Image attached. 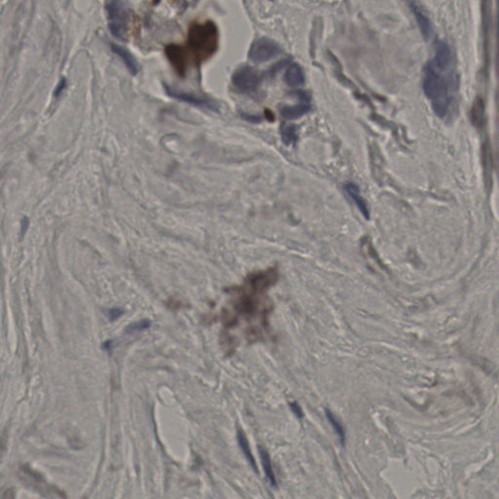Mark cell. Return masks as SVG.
I'll use <instances>...</instances> for the list:
<instances>
[{
    "mask_svg": "<svg viewBox=\"0 0 499 499\" xmlns=\"http://www.w3.org/2000/svg\"><path fill=\"white\" fill-rule=\"evenodd\" d=\"M261 80V73L249 65L240 66L232 75L233 85L241 92L247 94L257 92Z\"/></svg>",
    "mask_w": 499,
    "mask_h": 499,
    "instance_id": "4",
    "label": "cell"
},
{
    "mask_svg": "<svg viewBox=\"0 0 499 499\" xmlns=\"http://www.w3.org/2000/svg\"><path fill=\"white\" fill-rule=\"evenodd\" d=\"M291 408H292L293 412H294V413H295L298 417H299V418H301V417H302V411H301V409L299 408V406L297 403H292V404H291Z\"/></svg>",
    "mask_w": 499,
    "mask_h": 499,
    "instance_id": "20",
    "label": "cell"
},
{
    "mask_svg": "<svg viewBox=\"0 0 499 499\" xmlns=\"http://www.w3.org/2000/svg\"><path fill=\"white\" fill-rule=\"evenodd\" d=\"M458 80L455 65H443L433 60L428 61L423 71V91L430 100L437 116L445 118L455 102Z\"/></svg>",
    "mask_w": 499,
    "mask_h": 499,
    "instance_id": "1",
    "label": "cell"
},
{
    "mask_svg": "<svg viewBox=\"0 0 499 499\" xmlns=\"http://www.w3.org/2000/svg\"><path fill=\"white\" fill-rule=\"evenodd\" d=\"M237 439H238V443H239V446L245 456V458L247 459V460L250 462V464L252 465V467L258 472V466H257V463H256V460H255V458L253 457V454L251 452V448H250V445H249V442L246 438V435L245 433L242 431V430H239L238 431V434H237Z\"/></svg>",
    "mask_w": 499,
    "mask_h": 499,
    "instance_id": "13",
    "label": "cell"
},
{
    "mask_svg": "<svg viewBox=\"0 0 499 499\" xmlns=\"http://www.w3.org/2000/svg\"><path fill=\"white\" fill-rule=\"evenodd\" d=\"M125 313V311L119 307H115V308H111L109 311H108V319L109 321L113 322V321H116L117 319H119L120 317H122V315Z\"/></svg>",
    "mask_w": 499,
    "mask_h": 499,
    "instance_id": "18",
    "label": "cell"
},
{
    "mask_svg": "<svg viewBox=\"0 0 499 499\" xmlns=\"http://www.w3.org/2000/svg\"><path fill=\"white\" fill-rule=\"evenodd\" d=\"M22 222H23V221H22ZM27 226H28V222H27V221H24V222L22 223V227H21V232H22V233H24V232L26 231Z\"/></svg>",
    "mask_w": 499,
    "mask_h": 499,
    "instance_id": "21",
    "label": "cell"
},
{
    "mask_svg": "<svg viewBox=\"0 0 499 499\" xmlns=\"http://www.w3.org/2000/svg\"><path fill=\"white\" fill-rule=\"evenodd\" d=\"M188 45L198 61L212 56L218 46V30L211 22L194 23L189 29Z\"/></svg>",
    "mask_w": 499,
    "mask_h": 499,
    "instance_id": "2",
    "label": "cell"
},
{
    "mask_svg": "<svg viewBox=\"0 0 499 499\" xmlns=\"http://www.w3.org/2000/svg\"><path fill=\"white\" fill-rule=\"evenodd\" d=\"M410 7L415 14V17L417 19V21L419 23V26L420 28V31L423 35V37L428 40L431 38L433 34V24L427 16V14L424 12L422 7L417 3V2H411Z\"/></svg>",
    "mask_w": 499,
    "mask_h": 499,
    "instance_id": "7",
    "label": "cell"
},
{
    "mask_svg": "<svg viewBox=\"0 0 499 499\" xmlns=\"http://www.w3.org/2000/svg\"><path fill=\"white\" fill-rule=\"evenodd\" d=\"M284 79L286 84L293 88H297L303 85L305 82V75L302 67L298 63H292L287 68Z\"/></svg>",
    "mask_w": 499,
    "mask_h": 499,
    "instance_id": "10",
    "label": "cell"
},
{
    "mask_svg": "<svg viewBox=\"0 0 499 499\" xmlns=\"http://www.w3.org/2000/svg\"><path fill=\"white\" fill-rule=\"evenodd\" d=\"M151 326V322L149 320H140L139 322L133 323L130 326L127 327V333H136V332H141L146 329H148Z\"/></svg>",
    "mask_w": 499,
    "mask_h": 499,
    "instance_id": "17",
    "label": "cell"
},
{
    "mask_svg": "<svg viewBox=\"0 0 499 499\" xmlns=\"http://www.w3.org/2000/svg\"><path fill=\"white\" fill-rule=\"evenodd\" d=\"M281 53L282 49L275 41L262 37L253 42L249 51V59L254 62L261 63L273 60Z\"/></svg>",
    "mask_w": 499,
    "mask_h": 499,
    "instance_id": "5",
    "label": "cell"
},
{
    "mask_svg": "<svg viewBox=\"0 0 499 499\" xmlns=\"http://www.w3.org/2000/svg\"><path fill=\"white\" fill-rule=\"evenodd\" d=\"M241 117L245 120H247L248 122H251V123H254V124H258L261 121V118L259 116H257V115H252V114H248V113H244V112H241Z\"/></svg>",
    "mask_w": 499,
    "mask_h": 499,
    "instance_id": "19",
    "label": "cell"
},
{
    "mask_svg": "<svg viewBox=\"0 0 499 499\" xmlns=\"http://www.w3.org/2000/svg\"><path fill=\"white\" fill-rule=\"evenodd\" d=\"M344 189H345L346 193L348 194V196L355 203L357 208L360 210L362 215L367 220H369L370 219V210H369L366 200L364 199V197L361 194V191H360V188L358 187V185H356L355 183H352V182H348L344 185Z\"/></svg>",
    "mask_w": 499,
    "mask_h": 499,
    "instance_id": "9",
    "label": "cell"
},
{
    "mask_svg": "<svg viewBox=\"0 0 499 499\" xmlns=\"http://www.w3.org/2000/svg\"><path fill=\"white\" fill-rule=\"evenodd\" d=\"M259 452H260V459H261V462H262L264 473H265L268 481L271 483V485L272 486H276V477H275V474H274V471H273V468H272V464H271V460H270L269 455L262 448L259 450Z\"/></svg>",
    "mask_w": 499,
    "mask_h": 499,
    "instance_id": "14",
    "label": "cell"
},
{
    "mask_svg": "<svg viewBox=\"0 0 499 499\" xmlns=\"http://www.w3.org/2000/svg\"><path fill=\"white\" fill-rule=\"evenodd\" d=\"M166 54L177 72L183 76L186 70V58L184 56V50L180 46L170 45L166 48Z\"/></svg>",
    "mask_w": 499,
    "mask_h": 499,
    "instance_id": "8",
    "label": "cell"
},
{
    "mask_svg": "<svg viewBox=\"0 0 499 499\" xmlns=\"http://www.w3.org/2000/svg\"><path fill=\"white\" fill-rule=\"evenodd\" d=\"M111 50L120 59H122L123 62L125 63L126 67L128 68V70L130 71V73L132 75H137L138 74V72L140 70V66H139L138 60L135 59V57L126 48H124L122 46H119V45H116V44H112L111 45Z\"/></svg>",
    "mask_w": 499,
    "mask_h": 499,
    "instance_id": "11",
    "label": "cell"
},
{
    "mask_svg": "<svg viewBox=\"0 0 499 499\" xmlns=\"http://www.w3.org/2000/svg\"><path fill=\"white\" fill-rule=\"evenodd\" d=\"M164 88H165L167 95L175 100H180L182 102H186L188 104H192L197 107L213 110V111H217L219 109V105L217 104V102L212 100L205 99V98H199L193 94L179 91L178 89H174L169 85H164Z\"/></svg>",
    "mask_w": 499,
    "mask_h": 499,
    "instance_id": "6",
    "label": "cell"
},
{
    "mask_svg": "<svg viewBox=\"0 0 499 499\" xmlns=\"http://www.w3.org/2000/svg\"><path fill=\"white\" fill-rule=\"evenodd\" d=\"M107 13L108 26L111 34L122 41H125L128 35L131 9L127 2L110 1L105 5Z\"/></svg>",
    "mask_w": 499,
    "mask_h": 499,
    "instance_id": "3",
    "label": "cell"
},
{
    "mask_svg": "<svg viewBox=\"0 0 499 499\" xmlns=\"http://www.w3.org/2000/svg\"><path fill=\"white\" fill-rule=\"evenodd\" d=\"M310 108L311 107L307 101H302L296 105L284 106L281 109V115L287 120H295L308 113Z\"/></svg>",
    "mask_w": 499,
    "mask_h": 499,
    "instance_id": "12",
    "label": "cell"
},
{
    "mask_svg": "<svg viewBox=\"0 0 499 499\" xmlns=\"http://www.w3.org/2000/svg\"><path fill=\"white\" fill-rule=\"evenodd\" d=\"M327 418L328 419L330 420V422L332 423V425L334 426L335 428V431L337 432V434L339 435L340 441L342 444H344V438H345V435H344V431H343V428L342 426L340 425V423L337 420V419L334 417V415L330 412V411H327Z\"/></svg>",
    "mask_w": 499,
    "mask_h": 499,
    "instance_id": "16",
    "label": "cell"
},
{
    "mask_svg": "<svg viewBox=\"0 0 499 499\" xmlns=\"http://www.w3.org/2000/svg\"><path fill=\"white\" fill-rule=\"evenodd\" d=\"M282 140L286 145L294 144L298 140V130L294 125L284 126L281 130Z\"/></svg>",
    "mask_w": 499,
    "mask_h": 499,
    "instance_id": "15",
    "label": "cell"
}]
</instances>
